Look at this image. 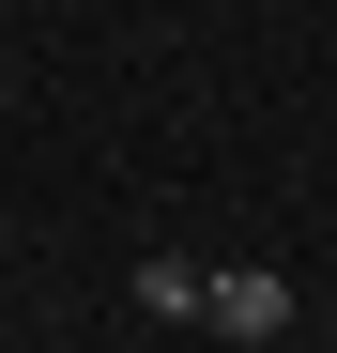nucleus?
I'll use <instances>...</instances> for the list:
<instances>
[{
	"mask_svg": "<svg viewBox=\"0 0 337 353\" xmlns=\"http://www.w3.org/2000/svg\"><path fill=\"white\" fill-rule=\"evenodd\" d=\"M199 323H215V338H276V323H292V276H261V261H246V276H215V307H199Z\"/></svg>",
	"mask_w": 337,
	"mask_h": 353,
	"instance_id": "obj_1",
	"label": "nucleus"
},
{
	"mask_svg": "<svg viewBox=\"0 0 337 353\" xmlns=\"http://www.w3.org/2000/svg\"><path fill=\"white\" fill-rule=\"evenodd\" d=\"M138 307H153V323H199L215 276H199V261H138Z\"/></svg>",
	"mask_w": 337,
	"mask_h": 353,
	"instance_id": "obj_2",
	"label": "nucleus"
}]
</instances>
